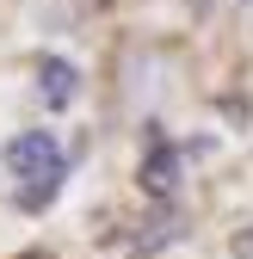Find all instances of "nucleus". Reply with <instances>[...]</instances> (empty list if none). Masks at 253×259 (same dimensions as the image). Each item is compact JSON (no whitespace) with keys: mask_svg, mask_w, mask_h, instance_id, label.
Wrapping results in <instances>:
<instances>
[{"mask_svg":"<svg viewBox=\"0 0 253 259\" xmlns=\"http://www.w3.org/2000/svg\"><path fill=\"white\" fill-rule=\"evenodd\" d=\"M25 259H44V253H25Z\"/></svg>","mask_w":253,"mask_h":259,"instance_id":"4","label":"nucleus"},{"mask_svg":"<svg viewBox=\"0 0 253 259\" xmlns=\"http://www.w3.org/2000/svg\"><path fill=\"white\" fill-rule=\"evenodd\" d=\"M74 87H80V74H74L62 56H50L44 68H37V99H44L50 111H62V105H68V99H74Z\"/></svg>","mask_w":253,"mask_h":259,"instance_id":"2","label":"nucleus"},{"mask_svg":"<svg viewBox=\"0 0 253 259\" xmlns=\"http://www.w3.org/2000/svg\"><path fill=\"white\" fill-rule=\"evenodd\" d=\"M142 185H148V191H173V185H179V160H173L167 148H154V154L142 160Z\"/></svg>","mask_w":253,"mask_h":259,"instance_id":"3","label":"nucleus"},{"mask_svg":"<svg viewBox=\"0 0 253 259\" xmlns=\"http://www.w3.org/2000/svg\"><path fill=\"white\" fill-rule=\"evenodd\" d=\"M7 167H13V179H19L25 210H44V204L56 198V185H62V148H56L50 130H25V136L7 142Z\"/></svg>","mask_w":253,"mask_h":259,"instance_id":"1","label":"nucleus"}]
</instances>
